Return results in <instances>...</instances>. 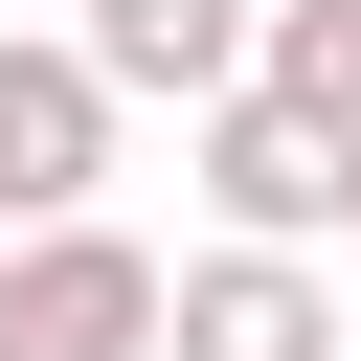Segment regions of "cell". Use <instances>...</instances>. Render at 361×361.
Wrapping results in <instances>:
<instances>
[{"label":"cell","instance_id":"6da1fadb","mask_svg":"<svg viewBox=\"0 0 361 361\" xmlns=\"http://www.w3.org/2000/svg\"><path fill=\"white\" fill-rule=\"evenodd\" d=\"M158 338H180V271H158L113 203L0 248V361H158Z\"/></svg>","mask_w":361,"mask_h":361},{"label":"cell","instance_id":"7a4b0ae2","mask_svg":"<svg viewBox=\"0 0 361 361\" xmlns=\"http://www.w3.org/2000/svg\"><path fill=\"white\" fill-rule=\"evenodd\" d=\"M113 113H135V90H113L68 23H0V248H23V226H90Z\"/></svg>","mask_w":361,"mask_h":361},{"label":"cell","instance_id":"3957f363","mask_svg":"<svg viewBox=\"0 0 361 361\" xmlns=\"http://www.w3.org/2000/svg\"><path fill=\"white\" fill-rule=\"evenodd\" d=\"M203 203H226V248H338L361 226V135L293 113V90H226L203 113Z\"/></svg>","mask_w":361,"mask_h":361},{"label":"cell","instance_id":"277c9868","mask_svg":"<svg viewBox=\"0 0 361 361\" xmlns=\"http://www.w3.org/2000/svg\"><path fill=\"white\" fill-rule=\"evenodd\" d=\"M135 113H226V90H271V0H90L68 23Z\"/></svg>","mask_w":361,"mask_h":361},{"label":"cell","instance_id":"5b68a950","mask_svg":"<svg viewBox=\"0 0 361 361\" xmlns=\"http://www.w3.org/2000/svg\"><path fill=\"white\" fill-rule=\"evenodd\" d=\"M158 361H338V271L316 248H180V338Z\"/></svg>","mask_w":361,"mask_h":361},{"label":"cell","instance_id":"8992f818","mask_svg":"<svg viewBox=\"0 0 361 361\" xmlns=\"http://www.w3.org/2000/svg\"><path fill=\"white\" fill-rule=\"evenodd\" d=\"M271 90L361 135V0H271Z\"/></svg>","mask_w":361,"mask_h":361}]
</instances>
